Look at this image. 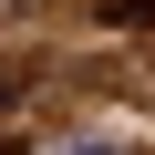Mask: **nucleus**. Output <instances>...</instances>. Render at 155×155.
Listing matches in <instances>:
<instances>
[{
    "instance_id": "nucleus-1",
    "label": "nucleus",
    "mask_w": 155,
    "mask_h": 155,
    "mask_svg": "<svg viewBox=\"0 0 155 155\" xmlns=\"http://www.w3.org/2000/svg\"><path fill=\"white\" fill-rule=\"evenodd\" d=\"M104 21L114 31H155V0H104Z\"/></svg>"
},
{
    "instance_id": "nucleus-2",
    "label": "nucleus",
    "mask_w": 155,
    "mask_h": 155,
    "mask_svg": "<svg viewBox=\"0 0 155 155\" xmlns=\"http://www.w3.org/2000/svg\"><path fill=\"white\" fill-rule=\"evenodd\" d=\"M0 155H21V145H0Z\"/></svg>"
}]
</instances>
